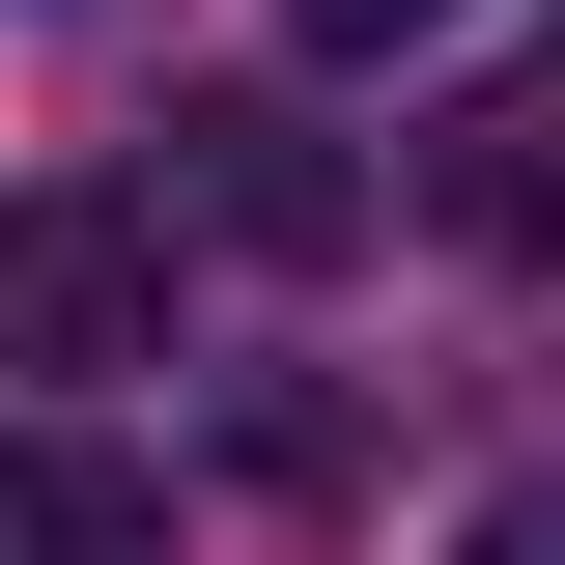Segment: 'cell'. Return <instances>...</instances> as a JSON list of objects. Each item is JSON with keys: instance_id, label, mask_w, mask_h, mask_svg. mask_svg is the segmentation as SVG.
Returning a JSON list of instances; mask_svg holds the SVG:
<instances>
[{"instance_id": "2", "label": "cell", "mask_w": 565, "mask_h": 565, "mask_svg": "<svg viewBox=\"0 0 565 565\" xmlns=\"http://www.w3.org/2000/svg\"><path fill=\"white\" fill-rule=\"evenodd\" d=\"M141 226H226V255H340V226H367V170L282 114V85H226V114H170V199H141Z\"/></svg>"}, {"instance_id": "5", "label": "cell", "mask_w": 565, "mask_h": 565, "mask_svg": "<svg viewBox=\"0 0 565 565\" xmlns=\"http://www.w3.org/2000/svg\"><path fill=\"white\" fill-rule=\"evenodd\" d=\"M282 29H311V57H396V29H452V0H282Z\"/></svg>"}, {"instance_id": "6", "label": "cell", "mask_w": 565, "mask_h": 565, "mask_svg": "<svg viewBox=\"0 0 565 565\" xmlns=\"http://www.w3.org/2000/svg\"><path fill=\"white\" fill-rule=\"evenodd\" d=\"M481 565H565V481H537V509H481Z\"/></svg>"}, {"instance_id": "4", "label": "cell", "mask_w": 565, "mask_h": 565, "mask_svg": "<svg viewBox=\"0 0 565 565\" xmlns=\"http://www.w3.org/2000/svg\"><path fill=\"white\" fill-rule=\"evenodd\" d=\"M0 565H170L141 452H57V424H0Z\"/></svg>"}, {"instance_id": "3", "label": "cell", "mask_w": 565, "mask_h": 565, "mask_svg": "<svg viewBox=\"0 0 565 565\" xmlns=\"http://www.w3.org/2000/svg\"><path fill=\"white\" fill-rule=\"evenodd\" d=\"M424 226H481V255H565V85H481V114L424 141Z\"/></svg>"}, {"instance_id": "1", "label": "cell", "mask_w": 565, "mask_h": 565, "mask_svg": "<svg viewBox=\"0 0 565 565\" xmlns=\"http://www.w3.org/2000/svg\"><path fill=\"white\" fill-rule=\"evenodd\" d=\"M0 367H170V226L141 199H0Z\"/></svg>"}]
</instances>
